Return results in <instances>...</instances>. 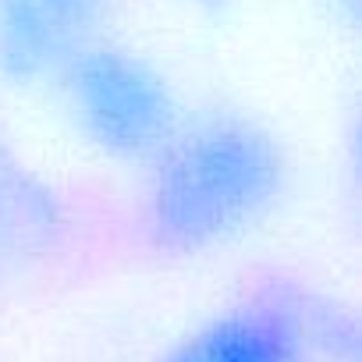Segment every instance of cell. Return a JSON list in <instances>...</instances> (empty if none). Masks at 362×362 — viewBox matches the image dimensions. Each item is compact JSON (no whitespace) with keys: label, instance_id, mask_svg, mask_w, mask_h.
Instances as JSON below:
<instances>
[{"label":"cell","instance_id":"1","mask_svg":"<svg viewBox=\"0 0 362 362\" xmlns=\"http://www.w3.org/2000/svg\"><path fill=\"white\" fill-rule=\"evenodd\" d=\"M288 185L291 156L270 124L235 107L185 110L146 163V242L174 259L217 252L267 224Z\"/></svg>","mask_w":362,"mask_h":362},{"label":"cell","instance_id":"2","mask_svg":"<svg viewBox=\"0 0 362 362\" xmlns=\"http://www.w3.org/2000/svg\"><path fill=\"white\" fill-rule=\"evenodd\" d=\"M153 362H362V330L337 295L274 277L181 330Z\"/></svg>","mask_w":362,"mask_h":362},{"label":"cell","instance_id":"3","mask_svg":"<svg viewBox=\"0 0 362 362\" xmlns=\"http://www.w3.org/2000/svg\"><path fill=\"white\" fill-rule=\"evenodd\" d=\"M75 135L114 163L146 167L185 117L174 82L139 50L103 40L57 86Z\"/></svg>","mask_w":362,"mask_h":362},{"label":"cell","instance_id":"4","mask_svg":"<svg viewBox=\"0 0 362 362\" xmlns=\"http://www.w3.org/2000/svg\"><path fill=\"white\" fill-rule=\"evenodd\" d=\"M117 0H0V86L57 93L68 71L100 47Z\"/></svg>","mask_w":362,"mask_h":362},{"label":"cell","instance_id":"5","mask_svg":"<svg viewBox=\"0 0 362 362\" xmlns=\"http://www.w3.org/2000/svg\"><path fill=\"white\" fill-rule=\"evenodd\" d=\"M68 214L47 181L0 146V295L47 263L64 242Z\"/></svg>","mask_w":362,"mask_h":362},{"label":"cell","instance_id":"6","mask_svg":"<svg viewBox=\"0 0 362 362\" xmlns=\"http://www.w3.org/2000/svg\"><path fill=\"white\" fill-rule=\"evenodd\" d=\"M185 4H189V11H196L206 22H228L238 11L242 0H185Z\"/></svg>","mask_w":362,"mask_h":362},{"label":"cell","instance_id":"7","mask_svg":"<svg viewBox=\"0 0 362 362\" xmlns=\"http://www.w3.org/2000/svg\"><path fill=\"white\" fill-rule=\"evenodd\" d=\"M330 4H334L348 22H355V15H358V0H330Z\"/></svg>","mask_w":362,"mask_h":362}]
</instances>
